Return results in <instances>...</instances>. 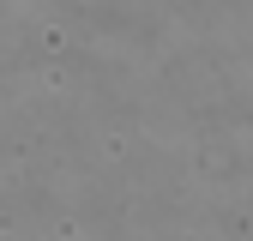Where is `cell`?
<instances>
[]
</instances>
